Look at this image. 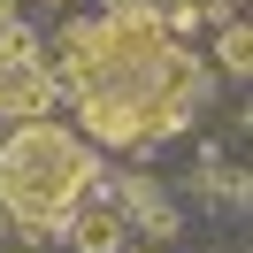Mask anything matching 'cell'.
<instances>
[{"label":"cell","mask_w":253,"mask_h":253,"mask_svg":"<svg viewBox=\"0 0 253 253\" xmlns=\"http://www.w3.org/2000/svg\"><path fill=\"white\" fill-rule=\"evenodd\" d=\"M54 84L77 100V130L130 154V146H154L192 123L207 69L161 23V8L130 0V8H108L100 23L84 16L62 31V77Z\"/></svg>","instance_id":"cell-1"},{"label":"cell","mask_w":253,"mask_h":253,"mask_svg":"<svg viewBox=\"0 0 253 253\" xmlns=\"http://www.w3.org/2000/svg\"><path fill=\"white\" fill-rule=\"evenodd\" d=\"M100 146L77 138L54 115H23V130L0 138V222H16L23 238H54L62 215L92 192Z\"/></svg>","instance_id":"cell-2"},{"label":"cell","mask_w":253,"mask_h":253,"mask_svg":"<svg viewBox=\"0 0 253 253\" xmlns=\"http://www.w3.org/2000/svg\"><path fill=\"white\" fill-rule=\"evenodd\" d=\"M54 69H46V54H39V39L23 31L8 8H0V115H54Z\"/></svg>","instance_id":"cell-3"},{"label":"cell","mask_w":253,"mask_h":253,"mask_svg":"<svg viewBox=\"0 0 253 253\" xmlns=\"http://www.w3.org/2000/svg\"><path fill=\"white\" fill-rule=\"evenodd\" d=\"M123 230H130V222H123V207H115V200H100V192H84V200L62 215V238H69L77 253H123Z\"/></svg>","instance_id":"cell-4"},{"label":"cell","mask_w":253,"mask_h":253,"mask_svg":"<svg viewBox=\"0 0 253 253\" xmlns=\"http://www.w3.org/2000/svg\"><path fill=\"white\" fill-rule=\"evenodd\" d=\"M115 207H123V222H138L146 238H169L176 230V207L161 200V184L154 176H115V192H108Z\"/></svg>","instance_id":"cell-5"},{"label":"cell","mask_w":253,"mask_h":253,"mask_svg":"<svg viewBox=\"0 0 253 253\" xmlns=\"http://www.w3.org/2000/svg\"><path fill=\"white\" fill-rule=\"evenodd\" d=\"M215 54H222V69H230V77H246V69H253V31H246V16H230V23H222Z\"/></svg>","instance_id":"cell-6"},{"label":"cell","mask_w":253,"mask_h":253,"mask_svg":"<svg viewBox=\"0 0 253 253\" xmlns=\"http://www.w3.org/2000/svg\"><path fill=\"white\" fill-rule=\"evenodd\" d=\"M46 8H62V0H46Z\"/></svg>","instance_id":"cell-7"}]
</instances>
